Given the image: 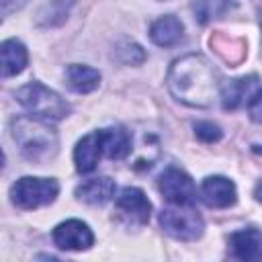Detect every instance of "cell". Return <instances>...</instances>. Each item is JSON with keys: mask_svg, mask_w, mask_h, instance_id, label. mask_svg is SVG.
<instances>
[{"mask_svg": "<svg viewBox=\"0 0 262 262\" xmlns=\"http://www.w3.org/2000/svg\"><path fill=\"white\" fill-rule=\"evenodd\" d=\"M166 82L176 100L196 108H209L215 98H219L221 90L217 70L201 53H188L174 59Z\"/></svg>", "mask_w": 262, "mask_h": 262, "instance_id": "cell-1", "label": "cell"}, {"mask_svg": "<svg viewBox=\"0 0 262 262\" xmlns=\"http://www.w3.org/2000/svg\"><path fill=\"white\" fill-rule=\"evenodd\" d=\"M10 133L20 154L29 162L43 164L57 154V145H59L57 133L45 119L33 115L16 117L10 123Z\"/></svg>", "mask_w": 262, "mask_h": 262, "instance_id": "cell-2", "label": "cell"}, {"mask_svg": "<svg viewBox=\"0 0 262 262\" xmlns=\"http://www.w3.org/2000/svg\"><path fill=\"white\" fill-rule=\"evenodd\" d=\"M16 100L25 111H29V115L45 121H59L70 115V104L41 82H29L18 88Z\"/></svg>", "mask_w": 262, "mask_h": 262, "instance_id": "cell-3", "label": "cell"}, {"mask_svg": "<svg viewBox=\"0 0 262 262\" xmlns=\"http://www.w3.org/2000/svg\"><path fill=\"white\" fill-rule=\"evenodd\" d=\"M59 184L53 178L23 176L10 186V201L18 209H37L55 201Z\"/></svg>", "mask_w": 262, "mask_h": 262, "instance_id": "cell-4", "label": "cell"}, {"mask_svg": "<svg viewBox=\"0 0 262 262\" xmlns=\"http://www.w3.org/2000/svg\"><path fill=\"white\" fill-rule=\"evenodd\" d=\"M160 225L170 237L180 242L199 239L205 229L203 217L190 205H174L170 209H164L160 213Z\"/></svg>", "mask_w": 262, "mask_h": 262, "instance_id": "cell-5", "label": "cell"}, {"mask_svg": "<svg viewBox=\"0 0 262 262\" xmlns=\"http://www.w3.org/2000/svg\"><path fill=\"white\" fill-rule=\"evenodd\" d=\"M158 188L162 196L172 205H192L196 199V188H194L192 178L176 166H168L160 174Z\"/></svg>", "mask_w": 262, "mask_h": 262, "instance_id": "cell-6", "label": "cell"}, {"mask_svg": "<svg viewBox=\"0 0 262 262\" xmlns=\"http://www.w3.org/2000/svg\"><path fill=\"white\" fill-rule=\"evenodd\" d=\"M53 244L59 250L82 252V250H88L94 244V233L84 221L68 219V221H61L53 229Z\"/></svg>", "mask_w": 262, "mask_h": 262, "instance_id": "cell-7", "label": "cell"}, {"mask_svg": "<svg viewBox=\"0 0 262 262\" xmlns=\"http://www.w3.org/2000/svg\"><path fill=\"white\" fill-rule=\"evenodd\" d=\"M115 207L119 211V215L129 221V223H137V225H143L149 221V215H151V203L147 201L145 192L141 188H135V186H127L119 192L117 201H115Z\"/></svg>", "mask_w": 262, "mask_h": 262, "instance_id": "cell-8", "label": "cell"}, {"mask_svg": "<svg viewBox=\"0 0 262 262\" xmlns=\"http://www.w3.org/2000/svg\"><path fill=\"white\" fill-rule=\"evenodd\" d=\"M229 256L244 262H258L262 260V231L256 227H244L227 237Z\"/></svg>", "mask_w": 262, "mask_h": 262, "instance_id": "cell-9", "label": "cell"}, {"mask_svg": "<svg viewBox=\"0 0 262 262\" xmlns=\"http://www.w3.org/2000/svg\"><path fill=\"white\" fill-rule=\"evenodd\" d=\"M201 199L207 207L227 209L237 201L235 184L225 176H207L201 184Z\"/></svg>", "mask_w": 262, "mask_h": 262, "instance_id": "cell-10", "label": "cell"}, {"mask_svg": "<svg viewBox=\"0 0 262 262\" xmlns=\"http://www.w3.org/2000/svg\"><path fill=\"white\" fill-rule=\"evenodd\" d=\"M256 90H258V76L252 74V76H244V78L225 82L219 90V98H221V104L225 111H235L244 102H250V98Z\"/></svg>", "mask_w": 262, "mask_h": 262, "instance_id": "cell-11", "label": "cell"}, {"mask_svg": "<svg viewBox=\"0 0 262 262\" xmlns=\"http://www.w3.org/2000/svg\"><path fill=\"white\" fill-rule=\"evenodd\" d=\"M102 156V143H100V131L84 135L74 149V164L80 174H88L96 168L98 158Z\"/></svg>", "mask_w": 262, "mask_h": 262, "instance_id": "cell-12", "label": "cell"}, {"mask_svg": "<svg viewBox=\"0 0 262 262\" xmlns=\"http://www.w3.org/2000/svg\"><path fill=\"white\" fill-rule=\"evenodd\" d=\"M149 37L158 47H174L184 37V25L174 14L160 16L149 27Z\"/></svg>", "mask_w": 262, "mask_h": 262, "instance_id": "cell-13", "label": "cell"}, {"mask_svg": "<svg viewBox=\"0 0 262 262\" xmlns=\"http://www.w3.org/2000/svg\"><path fill=\"white\" fill-rule=\"evenodd\" d=\"M100 143H102V154L111 160H123L131 154L133 141L129 131L123 127H111V129H100Z\"/></svg>", "mask_w": 262, "mask_h": 262, "instance_id": "cell-14", "label": "cell"}, {"mask_svg": "<svg viewBox=\"0 0 262 262\" xmlns=\"http://www.w3.org/2000/svg\"><path fill=\"white\" fill-rule=\"evenodd\" d=\"M113 194H115V182L106 176L90 178L76 188V196L88 205H104L113 199Z\"/></svg>", "mask_w": 262, "mask_h": 262, "instance_id": "cell-15", "label": "cell"}, {"mask_svg": "<svg viewBox=\"0 0 262 262\" xmlns=\"http://www.w3.org/2000/svg\"><path fill=\"white\" fill-rule=\"evenodd\" d=\"M66 84L78 94H88L94 88H98L100 72L84 63H72L66 68Z\"/></svg>", "mask_w": 262, "mask_h": 262, "instance_id": "cell-16", "label": "cell"}, {"mask_svg": "<svg viewBox=\"0 0 262 262\" xmlns=\"http://www.w3.org/2000/svg\"><path fill=\"white\" fill-rule=\"evenodd\" d=\"M29 61L27 47L18 39H6L2 43V76L10 78L25 70Z\"/></svg>", "mask_w": 262, "mask_h": 262, "instance_id": "cell-17", "label": "cell"}, {"mask_svg": "<svg viewBox=\"0 0 262 262\" xmlns=\"http://www.w3.org/2000/svg\"><path fill=\"white\" fill-rule=\"evenodd\" d=\"M235 8H237L235 0H194V4H192L194 18L201 25H207L211 20L223 18Z\"/></svg>", "mask_w": 262, "mask_h": 262, "instance_id": "cell-18", "label": "cell"}, {"mask_svg": "<svg viewBox=\"0 0 262 262\" xmlns=\"http://www.w3.org/2000/svg\"><path fill=\"white\" fill-rule=\"evenodd\" d=\"M74 6V0H49L37 10V25L41 27H57L61 25L70 10Z\"/></svg>", "mask_w": 262, "mask_h": 262, "instance_id": "cell-19", "label": "cell"}, {"mask_svg": "<svg viewBox=\"0 0 262 262\" xmlns=\"http://www.w3.org/2000/svg\"><path fill=\"white\" fill-rule=\"evenodd\" d=\"M115 57H117L121 63L137 66V63H141V61L145 59V53H143V49H141L137 43H133V41H123V43L117 45Z\"/></svg>", "mask_w": 262, "mask_h": 262, "instance_id": "cell-20", "label": "cell"}, {"mask_svg": "<svg viewBox=\"0 0 262 262\" xmlns=\"http://www.w3.org/2000/svg\"><path fill=\"white\" fill-rule=\"evenodd\" d=\"M194 135L201 139V141H205V143H215V141H219L221 139V129L215 125V123H209V121H199V123H194Z\"/></svg>", "mask_w": 262, "mask_h": 262, "instance_id": "cell-21", "label": "cell"}, {"mask_svg": "<svg viewBox=\"0 0 262 262\" xmlns=\"http://www.w3.org/2000/svg\"><path fill=\"white\" fill-rule=\"evenodd\" d=\"M248 113L254 123H262V90L260 88L252 94V98L248 102Z\"/></svg>", "mask_w": 262, "mask_h": 262, "instance_id": "cell-22", "label": "cell"}, {"mask_svg": "<svg viewBox=\"0 0 262 262\" xmlns=\"http://www.w3.org/2000/svg\"><path fill=\"white\" fill-rule=\"evenodd\" d=\"M27 0H2V14L8 16L12 10H18Z\"/></svg>", "mask_w": 262, "mask_h": 262, "instance_id": "cell-23", "label": "cell"}, {"mask_svg": "<svg viewBox=\"0 0 262 262\" xmlns=\"http://www.w3.org/2000/svg\"><path fill=\"white\" fill-rule=\"evenodd\" d=\"M256 199L262 203V180L258 182V186H256Z\"/></svg>", "mask_w": 262, "mask_h": 262, "instance_id": "cell-24", "label": "cell"}, {"mask_svg": "<svg viewBox=\"0 0 262 262\" xmlns=\"http://www.w3.org/2000/svg\"><path fill=\"white\" fill-rule=\"evenodd\" d=\"M258 10H260V25H262V0H258Z\"/></svg>", "mask_w": 262, "mask_h": 262, "instance_id": "cell-25", "label": "cell"}]
</instances>
